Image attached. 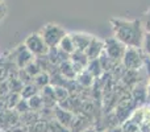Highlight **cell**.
<instances>
[{
  "label": "cell",
  "instance_id": "1",
  "mask_svg": "<svg viewBox=\"0 0 150 132\" xmlns=\"http://www.w3.org/2000/svg\"><path fill=\"white\" fill-rule=\"evenodd\" d=\"M41 33H42L41 37L44 39V41L46 42V45H52L61 39L62 31H61L57 25H46V26H44Z\"/></svg>",
  "mask_w": 150,
  "mask_h": 132
},
{
  "label": "cell",
  "instance_id": "2",
  "mask_svg": "<svg viewBox=\"0 0 150 132\" xmlns=\"http://www.w3.org/2000/svg\"><path fill=\"white\" fill-rule=\"evenodd\" d=\"M25 45L33 53H42V52H45V48H46V42L44 41L41 34H30L26 39Z\"/></svg>",
  "mask_w": 150,
  "mask_h": 132
},
{
  "label": "cell",
  "instance_id": "3",
  "mask_svg": "<svg viewBox=\"0 0 150 132\" xmlns=\"http://www.w3.org/2000/svg\"><path fill=\"white\" fill-rule=\"evenodd\" d=\"M5 13H7V5H5L4 0H3V1H0V21L4 19Z\"/></svg>",
  "mask_w": 150,
  "mask_h": 132
},
{
  "label": "cell",
  "instance_id": "4",
  "mask_svg": "<svg viewBox=\"0 0 150 132\" xmlns=\"http://www.w3.org/2000/svg\"><path fill=\"white\" fill-rule=\"evenodd\" d=\"M0 1H3V0H0Z\"/></svg>",
  "mask_w": 150,
  "mask_h": 132
}]
</instances>
